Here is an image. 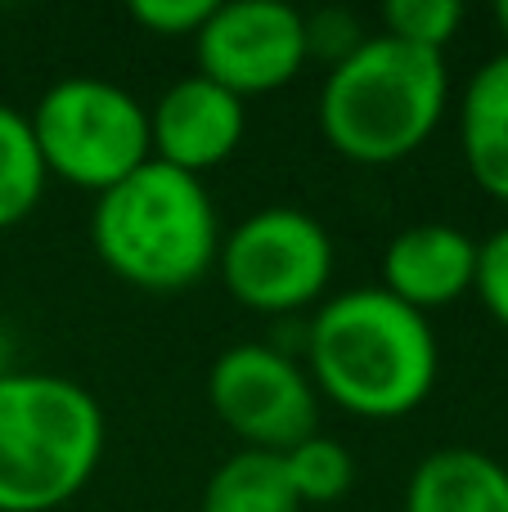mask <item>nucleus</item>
Returning a JSON list of instances; mask_svg holds the SVG:
<instances>
[{"label": "nucleus", "mask_w": 508, "mask_h": 512, "mask_svg": "<svg viewBox=\"0 0 508 512\" xmlns=\"http://www.w3.org/2000/svg\"><path fill=\"white\" fill-rule=\"evenodd\" d=\"M248 135V104L203 72L171 81L149 108V144L153 158L189 176H207L230 162Z\"/></svg>", "instance_id": "1a4fd4ad"}, {"label": "nucleus", "mask_w": 508, "mask_h": 512, "mask_svg": "<svg viewBox=\"0 0 508 512\" xmlns=\"http://www.w3.org/2000/svg\"><path fill=\"white\" fill-rule=\"evenodd\" d=\"M450 108L446 54L365 36L356 54L333 63L320 86V135L338 158L356 167L405 162L437 135Z\"/></svg>", "instance_id": "7ed1b4c3"}, {"label": "nucleus", "mask_w": 508, "mask_h": 512, "mask_svg": "<svg viewBox=\"0 0 508 512\" xmlns=\"http://www.w3.org/2000/svg\"><path fill=\"white\" fill-rule=\"evenodd\" d=\"M279 459H284L288 486L302 499V508L338 504V499H347L351 486H356V459H351V450L324 432L306 436L302 445H293V450L279 454Z\"/></svg>", "instance_id": "2eb2a0df"}, {"label": "nucleus", "mask_w": 508, "mask_h": 512, "mask_svg": "<svg viewBox=\"0 0 508 512\" xmlns=\"http://www.w3.org/2000/svg\"><path fill=\"white\" fill-rule=\"evenodd\" d=\"M36 153L50 180L104 194L153 158L149 104L108 77H63L41 90L27 113Z\"/></svg>", "instance_id": "39448f33"}, {"label": "nucleus", "mask_w": 508, "mask_h": 512, "mask_svg": "<svg viewBox=\"0 0 508 512\" xmlns=\"http://www.w3.org/2000/svg\"><path fill=\"white\" fill-rule=\"evenodd\" d=\"M495 23H500V32H504V41H508V0L495 5Z\"/></svg>", "instance_id": "aec40b11"}, {"label": "nucleus", "mask_w": 508, "mask_h": 512, "mask_svg": "<svg viewBox=\"0 0 508 512\" xmlns=\"http://www.w3.org/2000/svg\"><path fill=\"white\" fill-rule=\"evenodd\" d=\"M306 373L320 400L365 423H392L428 405L441 378V342L428 315L383 292L347 288L306 324Z\"/></svg>", "instance_id": "f257e3e1"}, {"label": "nucleus", "mask_w": 508, "mask_h": 512, "mask_svg": "<svg viewBox=\"0 0 508 512\" xmlns=\"http://www.w3.org/2000/svg\"><path fill=\"white\" fill-rule=\"evenodd\" d=\"M459 153L473 185L508 203V50L486 59L459 95Z\"/></svg>", "instance_id": "f8f14e48"}, {"label": "nucleus", "mask_w": 508, "mask_h": 512, "mask_svg": "<svg viewBox=\"0 0 508 512\" xmlns=\"http://www.w3.org/2000/svg\"><path fill=\"white\" fill-rule=\"evenodd\" d=\"M401 512H508V468L473 445H446L419 459Z\"/></svg>", "instance_id": "9b49d317"}, {"label": "nucleus", "mask_w": 508, "mask_h": 512, "mask_svg": "<svg viewBox=\"0 0 508 512\" xmlns=\"http://www.w3.org/2000/svg\"><path fill=\"white\" fill-rule=\"evenodd\" d=\"M477 301L486 306V315L508 333V225L477 243V279H473Z\"/></svg>", "instance_id": "a211bd4d"}, {"label": "nucleus", "mask_w": 508, "mask_h": 512, "mask_svg": "<svg viewBox=\"0 0 508 512\" xmlns=\"http://www.w3.org/2000/svg\"><path fill=\"white\" fill-rule=\"evenodd\" d=\"M198 72L248 104L284 90L306 68V18L284 0H230L212 5L194 36Z\"/></svg>", "instance_id": "6e6552de"}, {"label": "nucleus", "mask_w": 508, "mask_h": 512, "mask_svg": "<svg viewBox=\"0 0 508 512\" xmlns=\"http://www.w3.org/2000/svg\"><path fill=\"white\" fill-rule=\"evenodd\" d=\"M477 279V239L459 225L446 221H419L392 234L378 265V288L392 292L410 310L455 306L473 292Z\"/></svg>", "instance_id": "9d476101"}, {"label": "nucleus", "mask_w": 508, "mask_h": 512, "mask_svg": "<svg viewBox=\"0 0 508 512\" xmlns=\"http://www.w3.org/2000/svg\"><path fill=\"white\" fill-rule=\"evenodd\" d=\"M464 27L459 0H387L383 5V36L428 54H446V45Z\"/></svg>", "instance_id": "dca6fc26"}, {"label": "nucleus", "mask_w": 508, "mask_h": 512, "mask_svg": "<svg viewBox=\"0 0 508 512\" xmlns=\"http://www.w3.org/2000/svg\"><path fill=\"white\" fill-rule=\"evenodd\" d=\"M90 248L122 283L167 297L216 270L221 212L203 176L149 158L95 198Z\"/></svg>", "instance_id": "f03ea898"}, {"label": "nucleus", "mask_w": 508, "mask_h": 512, "mask_svg": "<svg viewBox=\"0 0 508 512\" xmlns=\"http://www.w3.org/2000/svg\"><path fill=\"white\" fill-rule=\"evenodd\" d=\"M302 18H306V59H324L333 68V63H342L347 54H356L365 45V27L347 9H315V14Z\"/></svg>", "instance_id": "f3484780"}, {"label": "nucleus", "mask_w": 508, "mask_h": 512, "mask_svg": "<svg viewBox=\"0 0 508 512\" xmlns=\"http://www.w3.org/2000/svg\"><path fill=\"white\" fill-rule=\"evenodd\" d=\"M198 512H302L279 454L239 450L207 477Z\"/></svg>", "instance_id": "ddd939ff"}, {"label": "nucleus", "mask_w": 508, "mask_h": 512, "mask_svg": "<svg viewBox=\"0 0 508 512\" xmlns=\"http://www.w3.org/2000/svg\"><path fill=\"white\" fill-rule=\"evenodd\" d=\"M50 185L36 153L27 113L14 104H0V230H14L41 207V194Z\"/></svg>", "instance_id": "4468645a"}, {"label": "nucleus", "mask_w": 508, "mask_h": 512, "mask_svg": "<svg viewBox=\"0 0 508 512\" xmlns=\"http://www.w3.org/2000/svg\"><path fill=\"white\" fill-rule=\"evenodd\" d=\"M212 14V0H135L131 18L153 36H189L194 41L198 27Z\"/></svg>", "instance_id": "6ab92c4d"}, {"label": "nucleus", "mask_w": 508, "mask_h": 512, "mask_svg": "<svg viewBox=\"0 0 508 512\" xmlns=\"http://www.w3.org/2000/svg\"><path fill=\"white\" fill-rule=\"evenodd\" d=\"M207 405L243 441V450L288 454L320 432V391L288 351L239 342L207 369Z\"/></svg>", "instance_id": "0eeeda50"}, {"label": "nucleus", "mask_w": 508, "mask_h": 512, "mask_svg": "<svg viewBox=\"0 0 508 512\" xmlns=\"http://www.w3.org/2000/svg\"><path fill=\"white\" fill-rule=\"evenodd\" d=\"M104 405L63 373H0V512H54L104 459Z\"/></svg>", "instance_id": "20e7f679"}, {"label": "nucleus", "mask_w": 508, "mask_h": 512, "mask_svg": "<svg viewBox=\"0 0 508 512\" xmlns=\"http://www.w3.org/2000/svg\"><path fill=\"white\" fill-rule=\"evenodd\" d=\"M221 283L243 310L293 315L329 297L338 252L320 216L302 207H261L221 234Z\"/></svg>", "instance_id": "423d86ee"}]
</instances>
